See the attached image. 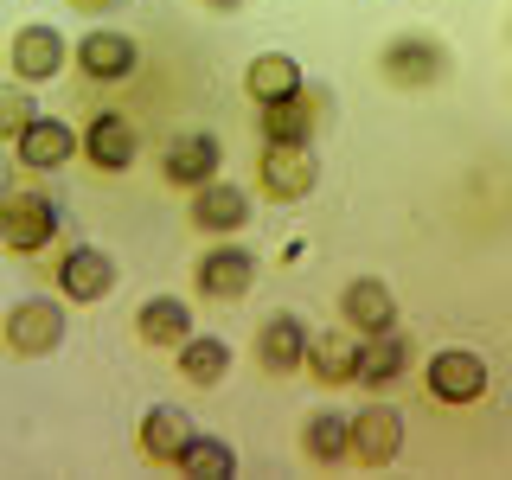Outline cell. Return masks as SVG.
Segmentation results:
<instances>
[{"label": "cell", "instance_id": "6da1fadb", "mask_svg": "<svg viewBox=\"0 0 512 480\" xmlns=\"http://www.w3.org/2000/svg\"><path fill=\"white\" fill-rule=\"evenodd\" d=\"M448 45L436 39V32H391V39L378 45V77L391 90H436L442 77H448Z\"/></svg>", "mask_w": 512, "mask_h": 480}, {"label": "cell", "instance_id": "7a4b0ae2", "mask_svg": "<svg viewBox=\"0 0 512 480\" xmlns=\"http://www.w3.org/2000/svg\"><path fill=\"white\" fill-rule=\"evenodd\" d=\"M487 384H493V372H487V359H480L474 346H442V352H429V365H423V391L436 397V404H448V410L480 404Z\"/></svg>", "mask_w": 512, "mask_h": 480}, {"label": "cell", "instance_id": "3957f363", "mask_svg": "<svg viewBox=\"0 0 512 480\" xmlns=\"http://www.w3.org/2000/svg\"><path fill=\"white\" fill-rule=\"evenodd\" d=\"M64 308L52 295H26V301H13L7 320H0V340H7L13 359H52V352L64 346Z\"/></svg>", "mask_w": 512, "mask_h": 480}, {"label": "cell", "instance_id": "277c9868", "mask_svg": "<svg viewBox=\"0 0 512 480\" xmlns=\"http://www.w3.org/2000/svg\"><path fill=\"white\" fill-rule=\"evenodd\" d=\"M320 186V160L314 148H295V141H269L263 160H256V192L269 205H301Z\"/></svg>", "mask_w": 512, "mask_h": 480}, {"label": "cell", "instance_id": "5b68a950", "mask_svg": "<svg viewBox=\"0 0 512 480\" xmlns=\"http://www.w3.org/2000/svg\"><path fill=\"white\" fill-rule=\"evenodd\" d=\"M58 205L45 192H7L0 199V250L7 256H39L58 237Z\"/></svg>", "mask_w": 512, "mask_h": 480}, {"label": "cell", "instance_id": "8992f818", "mask_svg": "<svg viewBox=\"0 0 512 480\" xmlns=\"http://www.w3.org/2000/svg\"><path fill=\"white\" fill-rule=\"evenodd\" d=\"M116 282H122V269H116V256H109L103 244L64 250V263H58V295H64V301H77V308H96V301L116 295Z\"/></svg>", "mask_w": 512, "mask_h": 480}, {"label": "cell", "instance_id": "52a82bcc", "mask_svg": "<svg viewBox=\"0 0 512 480\" xmlns=\"http://www.w3.org/2000/svg\"><path fill=\"white\" fill-rule=\"evenodd\" d=\"M218 167H224V141L212 128H186V135H173L167 148H160V180L180 186V192L218 180Z\"/></svg>", "mask_w": 512, "mask_h": 480}, {"label": "cell", "instance_id": "ba28073f", "mask_svg": "<svg viewBox=\"0 0 512 480\" xmlns=\"http://www.w3.org/2000/svg\"><path fill=\"white\" fill-rule=\"evenodd\" d=\"M256 250L244 244H218V250H205L199 263H192V288H199L205 301H244L250 288H256Z\"/></svg>", "mask_w": 512, "mask_h": 480}, {"label": "cell", "instance_id": "9c48e42d", "mask_svg": "<svg viewBox=\"0 0 512 480\" xmlns=\"http://www.w3.org/2000/svg\"><path fill=\"white\" fill-rule=\"evenodd\" d=\"M71 64L90 77V84H122V77H135L141 45L128 39V32H116V26H90L84 39L71 45Z\"/></svg>", "mask_w": 512, "mask_h": 480}, {"label": "cell", "instance_id": "30bf717a", "mask_svg": "<svg viewBox=\"0 0 512 480\" xmlns=\"http://www.w3.org/2000/svg\"><path fill=\"white\" fill-rule=\"evenodd\" d=\"M7 64H13V77H20V84H52L64 64H71V45H64L58 26L32 20V26H20L7 39Z\"/></svg>", "mask_w": 512, "mask_h": 480}, {"label": "cell", "instance_id": "8fae6325", "mask_svg": "<svg viewBox=\"0 0 512 480\" xmlns=\"http://www.w3.org/2000/svg\"><path fill=\"white\" fill-rule=\"evenodd\" d=\"M77 154H84L96 173H128V167H135V154H141V135H135V122H128V116L103 109V116L84 122V135H77Z\"/></svg>", "mask_w": 512, "mask_h": 480}, {"label": "cell", "instance_id": "7c38bea8", "mask_svg": "<svg viewBox=\"0 0 512 480\" xmlns=\"http://www.w3.org/2000/svg\"><path fill=\"white\" fill-rule=\"evenodd\" d=\"M192 436H199V423H192L180 404H148L141 410V429H135V448H141V461H154V468H180Z\"/></svg>", "mask_w": 512, "mask_h": 480}, {"label": "cell", "instance_id": "4fadbf2b", "mask_svg": "<svg viewBox=\"0 0 512 480\" xmlns=\"http://www.w3.org/2000/svg\"><path fill=\"white\" fill-rule=\"evenodd\" d=\"M192 224H199L205 237H237L250 224V192L244 186H231L218 173V180H205V186H192Z\"/></svg>", "mask_w": 512, "mask_h": 480}, {"label": "cell", "instance_id": "5bb4252c", "mask_svg": "<svg viewBox=\"0 0 512 480\" xmlns=\"http://www.w3.org/2000/svg\"><path fill=\"white\" fill-rule=\"evenodd\" d=\"M397 455H404V416L391 404H365L352 416V461L359 468H391Z\"/></svg>", "mask_w": 512, "mask_h": 480}, {"label": "cell", "instance_id": "9a60e30c", "mask_svg": "<svg viewBox=\"0 0 512 480\" xmlns=\"http://www.w3.org/2000/svg\"><path fill=\"white\" fill-rule=\"evenodd\" d=\"M320 122H327V96L301 84L282 103H263V141H295V148H314Z\"/></svg>", "mask_w": 512, "mask_h": 480}, {"label": "cell", "instance_id": "2e32d148", "mask_svg": "<svg viewBox=\"0 0 512 480\" xmlns=\"http://www.w3.org/2000/svg\"><path fill=\"white\" fill-rule=\"evenodd\" d=\"M340 320L359 333V340L391 333V327H397V295H391L378 276H352V282L340 288Z\"/></svg>", "mask_w": 512, "mask_h": 480}, {"label": "cell", "instance_id": "e0dca14e", "mask_svg": "<svg viewBox=\"0 0 512 480\" xmlns=\"http://www.w3.org/2000/svg\"><path fill=\"white\" fill-rule=\"evenodd\" d=\"M13 154H20L26 173H58V167H71V154H77V128L58 122V116H32L26 135L13 141Z\"/></svg>", "mask_w": 512, "mask_h": 480}, {"label": "cell", "instance_id": "ac0fdd59", "mask_svg": "<svg viewBox=\"0 0 512 480\" xmlns=\"http://www.w3.org/2000/svg\"><path fill=\"white\" fill-rule=\"evenodd\" d=\"M192 333H199V327H192V308L180 295H148L135 308V340L154 346V352H180Z\"/></svg>", "mask_w": 512, "mask_h": 480}, {"label": "cell", "instance_id": "d6986e66", "mask_svg": "<svg viewBox=\"0 0 512 480\" xmlns=\"http://www.w3.org/2000/svg\"><path fill=\"white\" fill-rule=\"evenodd\" d=\"M256 365H263L269 378H288L308 365V327H301L295 314H269L263 327H256Z\"/></svg>", "mask_w": 512, "mask_h": 480}, {"label": "cell", "instance_id": "ffe728a7", "mask_svg": "<svg viewBox=\"0 0 512 480\" xmlns=\"http://www.w3.org/2000/svg\"><path fill=\"white\" fill-rule=\"evenodd\" d=\"M308 372L320 384H359V333L346 320L327 333H308Z\"/></svg>", "mask_w": 512, "mask_h": 480}, {"label": "cell", "instance_id": "44dd1931", "mask_svg": "<svg viewBox=\"0 0 512 480\" xmlns=\"http://www.w3.org/2000/svg\"><path fill=\"white\" fill-rule=\"evenodd\" d=\"M301 455H308L314 468H340V461H352V416L346 410H314L308 423H301Z\"/></svg>", "mask_w": 512, "mask_h": 480}, {"label": "cell", "instance_id": "7402d4cb", "mask_svg": "<svg viewBox=\"0 0 512 480\" xmlns=\"http://www.w3.org/2000/svg\"><path fill=\"white\" fill-rule=\"evenodd\" d=\"M410 372V340L404 333H372V340H359V384L365 391H391L397 378Z\"/></svg>", "mask_w": 512, "mask_h": 480}, {"label": "cell", "instance_id": "603a6c76", "mask_svg": "<svg viewBox=\"0 0 512 480\" xmlns=\"http://www.w3.org/2000/svg\"><path fill=\"white\" fill-rule=\"evenodd\" d=\"M301 84H308V77H301V58H288V52H256L250 71H244L250 103H282V96H295Z\"/></svg>", "mask_w": 512, "mask_h": 480}, {"label": "cell", "instance_id": "cb8c5ba5", "mask_svg": "<svg viewBox=\"0 0 512 480\" xmlns=\"http://www.w3.org/2000/svg\"><path fill=\"white\" fill-rule=\"evenodd\" d=\"M180 378L199 384V391H218V384L231 378V346H224L218 333H192L180 346Z\"/></svg>", "mask_w": 512, "mask_h": 480}, {"label": "cell", "instance_id": "d4e9b609", "mask_svg": "<svg viewBox=\"0 0 512 480\" xmlns=\"http://www.w3.org/2000/svg\"><path fill=\"white\" fill-rule=\"evenodd\" d=\"M180 474H192V480H231V474H237L231 442H218V436H192V442H186V455H180Z\"/></svg>", "mask_w": 512, "mask_h": 480}, {"label": "cell", "instance_id": "484cf974", "mask_svg": "<svg viewBox=\"0 0 512 480\" xmlns=\"http://www.w3.org/2000/svg\"><path fill=\"white\" fill-rule=\"evenodd\" d=\"M39 116V103H32V84H0V148H13V141L26 135V122Z\"/></svg>", "mask_w": 512, "mask_h": 480}, {"label": "cell", "instance_id": "4316f807", "mask_svg": "<svg viewBox=\"0 0 512 480\" xmlns=\"http://www.w3.org/2000/svg\"><path fill=\"white\" fill-rule=\"evenodd\" d=\"M64 7H71V13H122L128 0H64Z\"/></svg>", "mask_w": 512, "mask_h": 480}, {"label": "cell", "instance_id": "83f0119b", "mask_svg": "<svg viewBox=\"0 0 512 480\" xmlns=\"http://www.w3.org/2000/svg\"><path fill=\"white\" fill-rule=\"evenodd\" d=\"M199 7H205V13H244L250 0H199Z\"/></svg>", "mask_w": 512, "mask_h": 480}, {"label": "cell", "instance_id": "f1b7e54d", "mask_svg": "<svg viewBox=\"0 0 512 480\" xmlns=\"http://www.w3.org/2000/svg\"><path fill=\"white\" fill-rule=\"evenodd\" d=\"M7 192H13V167H7V160H0V199H7Z\"/></svg>", "mask_w": 512, "mask_h": 480}]
</instances>
